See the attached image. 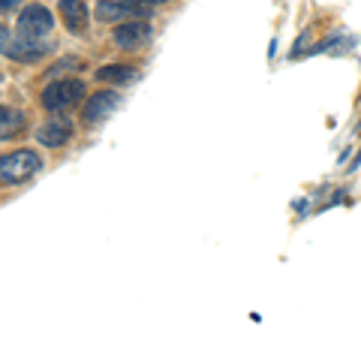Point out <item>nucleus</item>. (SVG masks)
Segmentation results:
<instances>
[{"label":"nucleus","instance_id":"obj_1","mask_svg":"<svg viewBox=\"0 0 361 340\" xmlns=\"http://www.w3.org/2000/svg\"><path fill=\"white\" fill-rule=\"evenodd\" d=\"M42 169V160L37 157V151H13L0 157V184L16 187L25 184L27 178H33Z\"/></svg>","mask_w":361,"mask_h":340},{"label":"nucleus","instance_id":"obj_2","mask_svg":"<svg viewBox=\"0 0 361 340\" xmlns=\"http://www.w3.org/2000/svg\"><path fill=\"white\" fill-rule=\"evenodd\" d=\"M82 97H85V82H78V78H58V82H51L42 90V106L49 111H63L75 106Z\"/></svg>","mask_w":361,"mask_h":340},{"label":"nucleus","instance_id":"obj_3","mask_svg":"<svg viewBox=\"0 0 361 340\" xmlns=\"http://www.w3.org/2000/svg\"><path fill=\"white\" fill-rule=\"evenodd\" d=\"M51 28H54V21H51V13L45 6L33 4L27 9H21V16H18V37H25V40H42Z\"/></svg>","mask_w":361,"mask_h":340},{"label":"nucleus","instance_id":"obj_4","mask_svg":"<svg viewBox=\"0 0 361 340\" xmlns=\"http://www.w3.org/2000/svg\"><path fill=\"white\" fill-rule=\"evenodd\" d=\"M118 106H121V97H118V94H111V90H99V94H94V97L87 99V106H85V121L97 127V123L106 121Z\"/></svg>","mask_w":361,"mask_h":340},{"label":"nucleus","instance_id":"obj_5","mask_svg":"<svg viewBox=\"0 0 361 340\" xmlns=\"http://www.w3.org/2000/svg\"><path fill=\"white\" fill-rule=\"evenodd\" d=\"M73 135V123L61 118V121H45L42 127L37 130V142L42 145V148H61V145L70 142Z\"/></svg>","mask_w":361,"mask_h":340},{"label":"nucleus","instance_id":"obj_6","mask_svg":"<svg viewBox=\"0 0 361 340\" xmlns=\"http://www.w3.org/2000/svg\"><path fill=\"white\" fill-rule=\"evenodd\" d=\"M45 51H49V49H45V42H39V40H25V37L13 40V42H9V49H6L9 58H13V61H21V63L39 61Z\"/></svg>","mask_w":361,"mask_h":340},{"label":"nucleus","instance_id":"obj_7","mask_svg":"<svg viewBox=\"0 0 361 340\" xmlns=\"http://www.w3.org/2000/svg\"><path fill=\"white\" fill-rule=\"evenodd\" d=\"M148 37H151V28L145 21H127V25L115 28V42L121 49H135V45H142Z\"/></svg>","mask_w":361,"mask_h":340},{"label":"nucleus","instance_id":"obj_8","mask_svg":"<svg viewBox=\"0 0 361 340\" xmlns=\"http://www.w3.org/2000/svg\"><path fill=\"white\" fill-rule=\"evenodd\" d=\"M61 18L73 33H85L87 28V6L85 0H61Z\"/></svg>","mask_w":361,"mask_h":340},{"label":"nucleus","instance_id":"obj_9","mask_svg":"<svg viewBox=\"0 0 361 340\" xmlns=\"http://www.w3.org/2000/svg\"><path fill=\"white\" fill-rule=\"evenodd\" d=\"M21 127H25V115L16 109L0 106V139H13L16 133H21Z\"/></svg>","mask_w":361,"mask_h":340},{"label":"nucleus","instance_id":"obj_10","mask_svg":"<svg viewBox=\"0 0 361 340\" xmlns=\"http://www.w3.org/2000/svg\"><path fill=\"white\" fill-rule=\"evenodd\" d=\"M135 13V9H130L127 4H121V0H99L97 4V18L99 21H118L123 16Z\"/></svg>","mask_w":361,"mask_h":340},{"label":"nucleus","instance_id":"obj_11","mask_svg":"<svg viewBox=\"0 0 361 340\" xmlns=\"http://www.w3.org/2000/svg\"><path fill=\"white\" fill-rule=\"evenodd\" d=\"M99 82H111V85H118V82H130V78H135V70H130V66H121V63H111V66H103V70L97 73Z\"/></svg>","mask_w":361,"mask_h":340},{"label":"nucleus","instance_id":"obj_12","mask_svg":"<svg viewBox=\"0 0 361 340\" xmlns=\"http://www.w3.org/2000/svg\"><path fill=\"white\" fill-rule=\"evenodd\" d=\"M9 42H13L9 30H6V28H0V51H4V54H6V49H9Z\"/></svg>","mask_w":361,"mask_h":340},{"label":"nucleus","instance_id":"obj_13","mask_svg":"<svg viewBox=\"0 0 361 340\" xmlns=\"http://www.w3.org/2000/svg\"><path fill=\"white\" fill-rule=\"evenodd\" d=\"M16 4H18V0H0V13H6V9L16 6Z\"/></svg>","mask_w":361,"mask_h":340},{"label":"nucleus","instance_id":"obj_14","mask_svg":"<svg viewBox=\"0 0 361 340\" xmlns=\"http://www.w3.org/2000/svg\"><path fill=\"white\" fill-rule=\"evenodd\" d=\"M358 166H361V151H358V157L353 160V169H358Z\"/></svg>","mask_w":361,"mask_h":340},{"label":"nucleus","instance_id":"obj_15","mask_svg":"<svg viewBox=\"0 0 361 340\" xmlns=\"http://www.w3.org/2000/svg\"><path fill=\"white\" fill-rule=\"evenodd\" d=\"M148 4H166V0H148Z\"/></svg>","mask_w":361,"mask_h":340}]
</instances>
